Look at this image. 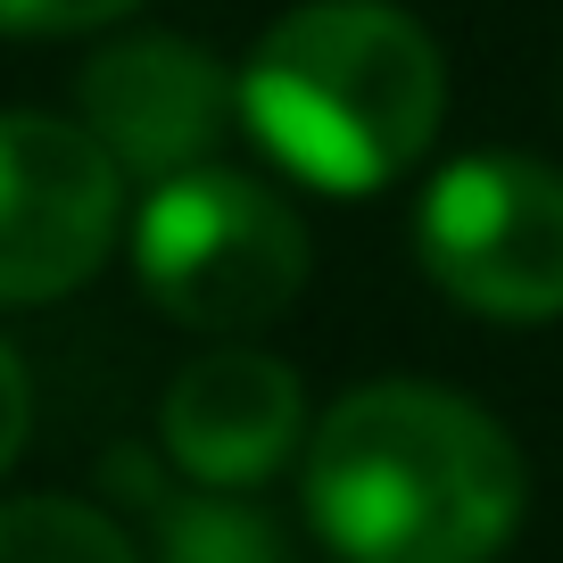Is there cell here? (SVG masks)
Wrapping results in <instances>:
<instances>
[{
  "mask_svg": "<svg viewBox=\"0 0 563 563\" xmlns=\"http://www.w3.org/2000/svg\"><path fill=\"white\" fill-rule=\"evenodd\" d=\"M307 522L340 563H497L522 522V448L456 389H349L307 440Z\"/></svg>",
  "mask_w": 563,
  "mask_h": 563,
  "instance_id": "obj_1",
  "label": "cell"
},
{
  "mask_svg": "<svg viewBox=\"0 0 563 563\" xmlns=\"http://www.w3.org/2000/svg\"><path fill=\"white\" fill-rule=\"evenodd\" d=\"M440 108V42L389 0H307L241 67V124L316 191L398 183L422 166Z\"/></svg>",
  "mask_w": 563,
  "mask_h": 563,
  "instance_id": "obj_2",
  "label": "cell"
},
{
  "mask_svg": "<svg viewBox=\"0 0 563 563\" xmlns=\"http://www.w3.org/2000/svg\"><path fill=\"white\" fill-rule=\"evenodd\" d=\"M133 274L191 332H265L307 290V224L265 183L191 166L150 183V208L133 216Z\"/></svg>",
  "mask_w": 563,
  "mask_h": 563,
  "instance_id": "obj_3",
  "label": "cell"
},
{
  "mask_svg": "<svg viewBox=\"0 0 563 563\" xmlns=\"http://www.w3.org/2000/svg\"><path fill=\"white\" fill-rule=\"evenodd\" d=\"M415 249L422 274L473 316H563V175L514 150L440 166L415 216Z\"/></svg>",
  "mask_w": 563,
  "mask_h": 563,
  "instance_id": "obj_4",
  "label": "cell"
},
{
  "mask_svg": "<svg viewBox=\"0 0 563 563\" xmlns=\"http://www.w3.org/2000/svg\"><path fill=\"white\" fill-rule=\"evenodd\" d=\"M124 175L67 117H0V307L67 299L108 257Z\"/></svg>",
  "mask_w": 563,
  "mask_h": 563,
  "instance_id": "obj_5",
  "label": "cell"
},
{
  "mask_svg": "<svg viewBox=\"0 0 563 563\" xmlns=\"http://www.w3.org/2000/svg\"><path fill=\"white\" fill-rule=\"evenodd\" d=\"M75 108H84L75 124L117 158V175L175 183L191 166H208L224 124L241 117V75H224L183 34H133V42H108L84 67Z\"/></svg>",
  "mask_w": 563,
  "mask_h": 563,
  "instance_id": "obj_6",
  "label": "cell"
},
{
  "mask_svg": "<svg viewBox=\"0 0 563 563\" xmlns=\"http://www.w3.org/2000/svg\"><path fill=\"white\" fill-rule=\"evenodd\" d=\"M166 456L216 497H241L290 464L307 431L299 373L265 349H208L166 382Z\"/></svg>",
  "mask_w": 563,
  "mask_h": 563,
  "instance_id": "obj_7",
  "label": "cell"
},
{
  "mask_svg": "<svg viewBox=\"0 0 563 563\" xmlns=\"http://www.w3.org/2000/svg\"><path fill=\"white\" fill-rule=\"evenodd\" d=\"M0 563H141L108 514L75 497H9L0 506Z\"/></svg>",
  "mask_w": 563,
  "mask_h": 563,
  "instance_id": "obj_8",
  "label": "cell"
},
{
  "mask_svg": "<svg viewBox=\"0 0 563 563\" xmlns=\"http://www.w3.org/2000/svg\"><path fill=\"white\" fill-rule=\"evenodd\" d=\"M150 506H158V489H141ZM166 522V547H175V563H274V530L257 522V514L241 506H183V497H166L158 506Z\"/></svg>",
  "mask_w": 563,
  "mask_h": 563,
  "instance_id": "obj_9",
  "label": "cell"
},
{
  "mask_svg": "<svg viewBox=\"0 0 563 563\" xmlns=\"http://www.w3.org/2000/svg\"><path fill=\"white\" fill-rule=\"evenodd\" d=\"M133 9L141 0H0V34H91Z\"/></svg>",
  "mask_w": 563,
  "mask_h": 563,
  "instance_id": "obj_10",
  "label": "cell"
},
{
  "mask_svg": "<svg viewBox=\"0 0 563 563\" xmlns=\"http://www.w3.org/2000/svg\"><path fill=\"white\" fill-rule=\"evenodd\" d=\"M25 422H34V389H25V365L9 349H0V473L18 464L25 448Z\"/></svg>",
  "mask_w": 563,
  "mask_h": 563,
  "instance_id": "obj_11",
  "label": "cell"
}]
</instances>
